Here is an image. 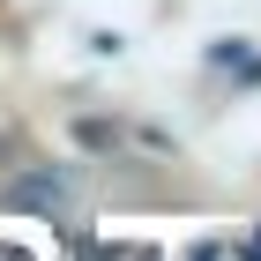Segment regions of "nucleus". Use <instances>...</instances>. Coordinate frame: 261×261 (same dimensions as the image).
I'll return each mask as SVG.
<instances>
[{"mask_svg": "<svg viewBox=\"0 0 261 261\" xmlns=\"http://www.w3.org/2000/svg\"><path fill=\"white\" fill-rule=\"evenodd\" d=\"M194 261H217V246H201V254H194Z\"/></svg>", "mask_w": 261, "mask_h": 261, "instance_id": "f257e3e1", "label": "nucleus"}, {"mask_svg": "<svg viewBox=\"0 0 261 261\" xmlns=\"http://www.w3.org/2000/svg\"><path fill=\"white\" fill-rule=\"evenodd\" d=\"M246 261H261V239H254V254H246Z\"/></svg>", "mask_w": 261, "mask_h": 261, "instance_id": "f03ea898", "label": "nucleus"}]
</instances>
